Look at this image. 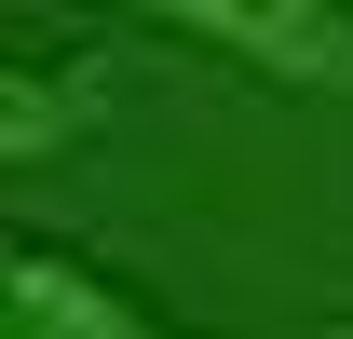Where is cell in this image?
I'll return each mask as SVG.
<instances>
[{
  "label": "cell",
  "instance_id": "6da1fadb",
  "mask_svg": "<svg viewBox=\"0 0 353 339\" xmlns=\"http://www.w3.org/2000/svg\"><path fill=\"white\" fill-rule=\"evenodd\" d=\"M150 28L231 54L285 95H353V0H150Z\"/></svg>",
  "mask_w": 353,
  "mask_h": 339
},
{
  "label": "cell",
  "instance_id": "7a4b0ae2",
  "mask_svg": "<svg viewBox=\"0 0 353 339\" xmlns=\"http://www.w3.org/2000/svg\"><path fill=\"white\" fill-rule=\"evenodd\" d=\"M0 339H204V326H163L150 298H123L68 245H14L0 258Z\"/></svg>",
  "mask_w": 353,
  "mask_h": 339
},
{
  "label": "cell",
  "instance_id": "3957f363",
  "mask_svg": "<svg viewBox=\"0 0 353 339\" xmlns=\"http://www.w3.org/2000/svg\"><path fill=\"white\" fill-rule=\"evenodd\" d=\"M82 109H95V68H41V54H14V68H0V163H41Z\"/></svg>",
  "mask_w": 353,
  "mask_h": 339
}]
</instances>
